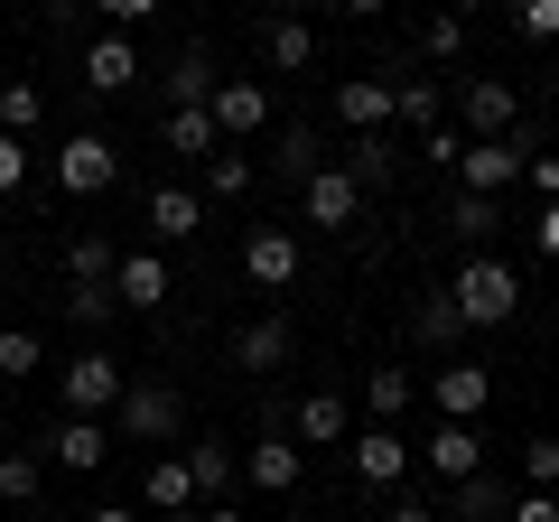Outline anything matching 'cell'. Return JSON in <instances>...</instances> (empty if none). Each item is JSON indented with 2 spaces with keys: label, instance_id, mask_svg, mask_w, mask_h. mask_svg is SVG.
I'll return each instance as SVG.
<instances>
[{
  "label": "cell",
  "instance_id": "6da1fadb",
  "mask_svg": "<svg viewBox=\"0 0 559 522\" xmlns=\"http://www.w3.org/2000/svg\"><path fill=\"white\" fill-rule=\"evenodd\" d=\"M448 308H457L466 327H513V308H522V271H513V261H495V252H466V261H457V281H448Z\"/></svg>",
  "mask_w": 559,
  "mask_h": 522
},
{
  "label": "cell",
  "instance_id": "7a4b0ae2",
  "mask_svg": "<svg viewBox=\"0 0 559 522\" xmlns=\"http://www.w3.org/2000/svg\"><path fill=\"white\" fill-rule=\"evenodd\" d=\"M121 382H131V364H121L112 345H84V355L57 364V402L75 411V420H103V411L121 402Z\"/></svg>",
  "mask_w": 559,
  "mask_h": 522
},
{
  "label": "cell",
  "instance_id": "3957f363",
  "mask_svg": "<svg viewBox=\"0 0 559 522\" xmlns=\"http://www.w3.org/2000/svg\"><path fill=\"white\" fill-rule=\"evenodd\" d=\"M112 420H121V439L159 448V439H178V429H187V402H178V382L131 373V382H121V402H112Z\"/></svg>",
  "mask_w": 559,
  "mask_h": 522
},
{
  "label": "cell",
  "instance_id": "277c9868",
  "mask_svg": "<svg viewBox=\"0 0 559 522\" xmlns=\"http://www.w3.org/2000/svg\"><path fill=\"white\" fill-rule=\"evenodd\" d=\"M448 103H457V131H466V141H513V131H522V94L503 75H466Z\"/></svg>",
  "mask_w": 559,
  "mask_h": 522
},
{
  "label": "cell",
  "instance_id": "5b68a950",
  "mask_svg": "<svg viewBox=\"0 0 559 522\" xmlns=\"http://www.w3.org/2000/svg\"><path fill=\"white\" fill-rule=\"evenodd\" d=\"M532 150H540V141H522V131H513V141H466V150H457V187H466V197H503V187L522 178Z\"/></svg>",
  "mask_w": 559,
  "mask_h": 522
},
{
  "label": "cell",
  "instance_id": "8992f818",
  "mask_svg": "<svg viewBox=\"0 0 559 522\" xmlns=\"http://www.w3.org/2000/svg\"><path fill=\"white\" fill-rule=\"evenodd\" d=\"M205 112H215V141H252V131H271V84H252V75H224L215 94H205Z\"/></svg>",
  "mask_w": 559,
  "mask_h": 522
},
{
  "label": "cell",
  "instance_id": "52a82bcc",
  "mask_svg": "<svg viewBox=\"0 0 559 522\" xmlns=\"http://www.w3.org/2000/svg\"><path fill=\"white\" fill-rule=\"evenodd\" d=\"M112 178H121V150L103 141V131H75V141H57V187H66V197H103Z\"/></svg>",
  "mask_w": 559,
  "mask_h": 522
},
{
  "label": "cell",
  "instance_id": "ba28073f",
  "mask_svg": "<svg viewBox=\"0 0 559 522\" xmlns=\"http://www.w3.org/2000/svg\"><path fill=\"white\" fill-rule=\"evenodd\" d=\"M299 476H308V458H299L289 429H261V439L242 448V485H252V495H299Z\"/></svg>",
  "mask_w": 559,
  "mask_h": 522
},
{
  "label": "cell",
  "instance_id": "9c48e42d",
  "mask_svg": "<svg viewBox=\"0 0 559 522\" xmlns=\"http://www.w3.org/2000/svg\"><path fill=\"white\" fill-rule=\"evenodd\" d=\"M429 402H439V420H485V402H495V373H485L476 355H448L439 373H429Z\"/></svg>",
  "mask_w": 559,
  "mask_h": 522
},
{
  "label": "cell",
  "instance_id": "30bf717a",
  "mask_svg": "<svg viewBox=\"0 0 559 522\" xmlns=\"http://www.w3.org/2000/svg\"><path fill=\"white\" fill-rule=\"evenodd\" d=\"M242 281L252 289H289L299 281V234H289V224H252V234H242Z\"/></svg>",
  "mask_w": 559,
  "mask_h": 522
},
{
  "label": "cell",
  "instance_id": "8fae6325",
  "mask_svg": "<svg viewBox=\"0 0 559 522\" xmlns=\"http://www.w3.org/2000/svg\"><path fill=\"white\" fill-rule=\"evenodd\" d=\"M355 205H364V187L345 178V168H308V178H299V215L318 224V234H345Z\"/></svg>",
  "mask_w": 559,
  "mask_h": 522
},
{
  "label": "cell",
  "instance_id": "7c38bea8",
  "mask_svg": "<svg viewBox=\"0 0 559 522\" xmlns=\"http://www.w3.org/2000/svg\"><path fill=\"white\" fill-rule=\"evenodd\" d=\"M345 458H355V476H364V485H401V476H411V458H419V448L401 439L392 420H373V429H355V439H345Z\"/></svg>",
  "mask_w": 559,
  "mask_h": 522
},
{
  "label": "cell",
  "instance_id": "4fadbf2b",
  "mask_svg": "<svg viewBox=\"0 0 559 522\" xmlns=\"http://www.w3.org/2000/svg\"><path fill=\"white\" fill-rule=\"evenodd\" d=\"M289 439H299V448H345V439H355V411H345V392H326V382H318V392H299V411H289Z\"/></svg>",
  "mask_w": 559,
  "mask_h": 522
},
{
  "label": "cell",
  "instance_id": "5bb4252c",
  "mask_svg": "<svg viewBox=\"0 0 559 522\" xmlns=\"http://www.w3.org/2000/svg\"><path fill=\"white\" fill-rule=\"evenodd\" d=\"M103 458H112V429L103 420H75V411H66V420L47 429V466H66V476H94Z\"/></svg>",
  "mask_w": 559,
  "mask_h": 522
},
{
  "label": "cell",
  "instance_id": "9a60e30c",
  "mask_svg": "<svg viewBox=\"0 0 559 522\" xmlns=\"http://www.w3.org/2000/svg\"><path fill=\"white\" fill-rule=\"evenodd\" d=\"M419 458L439 466L448 485H457V476H485V420H439V429H429V448H419Z\"/></svg>",
  "mask_w": 559,
  "mask_h": 522
},
{
  "label": "cell",
  "instance_id": "2e32d148",
  "mask_svg": "<svg viewBox=\"0 0 559 522\" xmlns=\"http://www.w3.org/2000/svg\"><path fill=\"white\" fill-rule=\"evenodd\" d=\"M392 94H401V84H382V75H345L336 84V121L355 131V141H364V131H392Z\"/></svg>",
  "mask_w": 559,
  "mask_h": 522
},
{
  "label": "cell",
  "instance_id": "e0dca14e",
  "mask_svg": "<svg viewBox=\"0 0 559 522\" xmlns=\"http://www.w3.org/2000/svg\"><path fill=\"white\" fill-rule=\"evenodd\" d=\"M84 84H94V94H131L140 84V47L121 38V28H103V38L84 47Z\"/></svg>",
  "mask_w": 559,
  "mask_h": 522
},
{
  "label": "cell",
  "instance_id": "ac0fdd59",
  "mask_svg": "<svg viewBox=\"0 0 559 522\" xmlns=\"http://www.w3.org/2000/svg\"><path fill=\"white\" fill-rule=\"evenodd\" d=\"M289 364V318H242L234 327V373H280Z\"/></svg>",
  "mask_w": 559,
  "mask_h": 522
},
{
  "label": "cell",
  "instance_id": "d6986e66",
  "mask_svg": "<svg viewBox=\"0 0 559 522\" xmlns=\"http://www.w3.org/2000/svg\"><path fill=\"white\" fill-rule=\"evenodd\" d=\"M112 299L121 308H168V261L159 252H121L112 261Z\"/></svg>",
  "mask_w": 559,
  "mask_h": 522
},
{
  "label": "cell",
  "instance_id": "ffe728a7",
  "mask_svg": "<svg viewBox=\"0 0 559 522\" xmlns=\"http://www.w3.org/2000/svg\"><path fill=\"white\" fill-rule=\"evenodd\" d=\"M178 458H187V476H197V503H224V495H234V439H187L178 448Z\"/></svg>",
  "mask_w": 559,
  "mask_h": 522
},
{
  "label": "cell",
  "instance_id": "44dd1931",
  "mask_svg": "<svg viewBox=\"0 0 559 522\" xmlns=\"http://www.w3.org/2000/svg\"><path fill=\"white\" fill-rule=\"evenodd\" d=\"M140 503H150V513H197V476H187V458H150Z\"/></svg>",
  "mask_w": 559,
  "mask_h": 522
},
{
  "label": "cell",
  "instance_id": "7402d4cb",
  "mask_svg": "<svg viewBox=\"0 0 559 522\" xmlns=\"http://www.w3.org/2000/svg\"><path fill=\"white\" fill-rule=\"evenodd\" d=\"M150 234H159V242L205 234V197H197V187H159V197H150Z\"/></svg>",
  "mask_w": 559,
  "mask_h": 522
},
{
  "label": "cell",
  "instance_id": "603a6c76",
  "mask_svg": "<svg viewBox=\"0 0 559 522\" xmlns=\"http://www.w3.org/2000/svg\"><path fill=\"white\" fill-rule=\"evenodd\" d=\"M419 402V373H401V364H373V373H364V411H373V420H392L401 429V411Z\"/></svg>",
  "mask_w": 559,
  "mask_h": 522
},
{
  "label": "cell",
  "instance_id": "cb8c5ba5",
  "mask_svg": "<svg viewBox=\"0 0 559 522\" xmlns=\"http://www.w3.org/2000/svg\"><path fill=\"white\" fill-rule=\"evenodd\" d=\"M261 57H271L280 75H308V66H318V28H308V20H271V38H261Z\"/></svg>",
  "mask_w": 559,
  "mask_h": 522
},
{
  "label": "cell",
  "instance_id": "d4e9b609",
  "mask_svg": "<svg viewBox=\"0 0 559 522\" xmlns=\"http://www.w3.org/2000/svg\"><path fill=\"white\" fill-rule=\"evenodd\" d=\"M168 150H178V159H205V150H215V112H205V103H168Z\"/></svg>",
  "mask_w": 559,
  "mask_h": 522
},
{
  "label": "cell",
  "instance_id": "484cf974",
  "mask_svg": "<svg viewBox=\"0 0 559 522\" xmlns=\"http://www.w3.org/2000/svg\"><path fill=\"white\" fill-rule=\"evenodd\" d=\"M252 178H261L252 150H205V187H197V197H224V205H234V197H252Z\"/></svg>",
  "mask_w": 559,
  "mask_h": 522
},
{
  "label": "cell",
  "instance_id": "4316f807",
  "mask_svg": "<svg viewBox=\"0 0 559 522\" xmlns=\"http://www.w3.org/2000/svg\"><path fill=\"white\" fill-rule=\"evenodd\" d=\"M47 495V458H28V448H0V503H38Z\"/></svg>",
  "mask_w": 559,
  "mask_h": 522
},
{
  "label": "cell",
  "instance_id": "83f0119b",
  "mask_svg": "<svg viewBox=\"0 0 559 522\" xmlns=\"http://www.w3.org/2000/svg\"><path fill=\"white\" fill-rule=\"evenodd\" d=\"M503 503H513V495H503L495 476H457V503H448L439 522H503Z\"/></svg>",
  "mask_w": 559,
  "mask_h": 522
},
{
  "label": "cell",
  "instance_id": "f1b7e54d",
  "mask_svg": "<svg viewBox=\"0 0 559 522\" xmlns=\"http://www.w3.org/2000/svg\"><path fill=\"white\" fill-rule=\"evenodd\" d=\"M112 242H103V234H84V242H66V281H75V289H112Z\"/></svg>",
  "mask_w": 559,
  "mask_h": 522
},
{
  "label": "cell",
  "instance_id": "f546056e",
  "mask_svg": "<svg viewBox=\"0 0 559 522\" xmlns=\"http://www.w3.org/2000/svg\"><path fill=\"white\" fill-rule=\"evenodd\" d=\"M38 121H47V94H38V84H0V131H10V141H28V131H38Z\"/></svg>",
  "mask_w": 559,
  "mask_h": 522
},
{
  "label": "cell",
  "instance_id": "4dcf8cb0",
  "mask_svg": "<svg viewBox=\"0 0 559 522\" xmlns=\"http://www.w3.org/2000/svg\"><path fill=\"white\" fill-rule=\"evenodd\" d=\"M215 57H205V47H187V57L178 66H168V103H205V94H215Z\"/></svg>",
  "mask_w": 559,
  "mask_h": 522
},
{
  "label": "cell",
  "instance_id": "1f68e13d",
  "mask_svg": "<svg viewBox=\"0 0 559 522\" xmlns=\"http://www.w3.org/2000/svg\"><path fill=\"white\" fill-rule=\"evenodd\" d=\"M392 168H401V150L382 141V131H364L355 159H345V178H355V187H392Z\"/></svg>",
  "mask_w": 559,
  "mask_h": 522
},
{
  "label": "cell",
  "instance_id": "d6a6232c",
  "mask_svg": "<svg viewBox=\"0 0 559 522\" xmlns=\"http://www.w3.org/2000/svg\"><path fill=\"white\" fill-rule=\"evenodd\" d=\"M392 112L411 121V131H439V121H448V84H401Z\"/></svg>",
  "mask_w": 559,
  "mask_h": 522
},
{
  "label": "cell",
  "instance_id": "836d02e7",
  "mask_svg": "<svg viewBox=\"0 0 559 522\" xmlns=\"http://www.w3.org/2000/svg\"><path fill=\"white\" fill-rule=\"evenodd\" d=\"M448 224H457V242H485V234H503V205H495V197H466V187H457V215H448Z\"/></svg>",
  "mask_w": 559,
  "mask_h": 522
},
{
  "label": "cell",
  "instance_id": "e575fe53",
  "mask_svg": "<svg viewBox=\"0 0 559 522\" xmlns=\"http://www.w3.org/2000/svg\"><path fill=\"white\" fill-rule=\"evenodd\" d=\"M522 485H550V495H559V439H550V429L522 439Z\"/></svg>",
  "mask_w": 559,
  "mask_h": 522
},
{
  "label": "cell",
  "instance_id": "d590c367",
  "mask_svg": "<svg viewBox=\"0 0 559 522\" xmlns=\"http://www.w3.org/2000/svg\"><path fill=\"white\" fill-rule=\"evenodd\" d=\"M112 308H121V299H112V289H75V299H66V318H75V327H84V336H94V345H103V327H112Z\"/></svg>",
  "mask_w": 559,
  "mask_h": 522
},
{
  "label": "cell",
  "instance_id": "8d00e7d4",
  "mask_svg": "<svg viewBox=\"0 0 559 522\" xmlns=\"http://www.w3.org/2000/svg\"><path fill=\"white\" fill-rule=\"evenodd\" d=\"M38 364H47V345L28 327H0V373H38Z\"/></svg>",
  "mask_w": 559,
  "mask_h": 522
},
{
  "label": "cell",
  "instance_id": "74e56055",
  "mask_svg": "<svg viewBox=\"0 0 559 522\" xmlns=\"http://www.w3.org/2000/svg\"><path fill=\"white\" fill-rule=\"evenodd\" d=\"M419 47H429V57H466V10H439V20L419 28Z\"/></svg>",
  "mask_w": 559,
  "mask_h": 522
},
{
  "label": "cell",
  "instance_id": "f35d334b",
  "mask_svg": "<svg viewBox=\"0 0 559 522\" xmlns=\"http://www.w3.org/2000/svg\"><path fill=\"white\" fill-rule=\"evenodd\" d=\"M513 28H522L532 47H550V38H559V0H513Z\"/></svg>",
  "mask_w": 559,
  "mask_h": 522
},
{
  "label": "cell",
  "instance_id": "ab89813d",
  "mask_svg": "<svg viewBox=\"0 0 559 522\" xmlns=\"http://www.w3.org/2000/svg\"><path fill=\"white\" fill-rule=\"evenodd\" d=\"M419 336H429V345H457V336H466V318L448 308V289H439L429 308H419Z\"/></svg>",
  "mask_w": 559,
  "mask_h": 522
},
{
  "label": "cell",
  "instance_id": "60d3db41",
  "mask_svg": "<svg viewBox=\"0 0 559 522\" xmlns=\"http://www.w3.org/2000/svg\"><path fill=\"white\" fill-rule=\"evenodd\" d=\"M503 522H559V495L550 485H522V495L503 503Z\"/></svg>",
  "mask_w": 559,
  "mask_h": 522
},
{
  "label": "cell",
  "instance_id": "b9f144b4",
  "mask_svg": "<svg viewBox=\"0 0 559 522\" xmlns=\"http://www.w3.org/2000/svg\"><path fill=\"white\" fill-rule=\"evenodd\" d=\"M280 168H289V178H308V168H326V159H318V131H280Z\"/></svg>",
  "mask_w": 559,
  "mask_h": 522
},
{
  "label": "cell",
  "instance_id": "7bdbcfd3",
  "mask_svg": "<svg viewBox=\"0 0 559 522\" xmlns=\"http://www.w3.org/2000/svg\"><path fill=\"white\" fill-rule=\"evenodd\" d=\"M457 150H466V131H457V121H439V131H419V159H429V168H457Z\"/></svg>",
  "mask_w": 559,
  "mask_h": 522
},
{
  "label": "cell",
  "instance_id": "ee69618b",
  "mask_svg": "<svg viewBox=\"0 0 559 522\" xmlns=\"http://www.w3.org/2000/svg\"><path fill=\"white\" fill-rule=\"evenodd\" d=\"M20 187H28V141L0 131V197H20Z\"/></svg>",
  "mask_w": 559,
  "mask_h": 522
},
{
  "label": "cell",
  "instance_id": "f6af8a7d",
  "mask_svg": "<svg viewBox=\"0 0 559 522\" xmlns=\"http://www.w3.org/2000/svg\"><path fill=\"white\" fill-rule=\"evenodd\" d=\"M94 10H103V20H112V28H140V20H159L168 0H94Z\"/></svg>",
  "mask_w": 559,
  "mask_h": 522
},
{
  "label": "cell",
  "instance_id": "bcb514c9",
  "mask_svg": "<svg viewBox=\"0 0 559 522\" xmlns=\"http://www.w3.org/2000/svg\"><path fill=\"white\" fill-rule=\"evenodd\" d=\"M522 178L540 187V205H559V159H540V150H532V159H522Z\"/></svg>",
  "mask_w": 559,
  "mask_h": 522
},
{
  "label": "cell",
  "instance_id": "7dc6e473",
  "mask_svg": "<svg viewBox=\"0 0 559 522\" xmlns=\"http://www.w3.org/2000/svg\"><path fill=\"white\" fill-rule=\"evenodd\" d=\"M532 242H540V261H559V205H540V224H532Z\"/></svg>",
  "mask_w": 559,
  "mask_h": 522
},
{
  "label": "cell",
  "instance_id": "c3c4849f",
  "mask_svg": "<svg viewBox=\"0 0 559 522\" xmlns=\"http://www.w3.org/2000/svg\"><path fill=\"white\" fill-rule=\"evenodd\" d=\"M345 20H382V10H392V0H336Z\"/></svg>",
  "mask_w": 559,
  "mask_h": 522
},
{
  "label": "cell",
  "instance_id": "681fc988",
  "mask_svg": "<svg viewBox=\"0 0 559 522\" xmlns=\"http://www.w3.org/2000/svg\"><path fill=\"white\" fill-rule=\"evenodd\" d=\"M392 522H439V513H429V503H392Z\"/></svg>",
  "mask_w": 559,
  "mask_h": 522
},
{
  "label": "cell",
  "instance_id": "f907efd6",
  "mask_svg": "<svg viewBox=\"0 0 559 522\" xmlns=\"http://www.w3.org/2000/svg\"><path fill=\"white\" fill-rule=\"evenodd\" d=\"M197 522H242V513H234V503H197Z\"/></svg>",
  "mask_w": 559,
  "mask_h": 522
},
{
  "label": "cell",
  "instance_id": "816d5d0a",
  "mask_svg": "<svg viewBox=\"0 0 559 522\" xmlns=\"http://www.w3.org/2000/svg\"><path fill=\"white\" fill-rule=\"evenodd\" d=\"M94 522H140V513H121V503H103V513H94Z\"/></svg>",
  "mask_w": 559,
  "mask_h": 522
},
{
  "label": "cell",
  "instance_id": "f5cc1de1",
  "mask_svg": "<svg viewBox=\"0 0 559 522\" xmlns=\"http://www.w3.org/2000/svg\"><path fill=\"white\" fill-rule=\"evenodd\" d=\"M0 448H10V402H0Z\"/></svg>",
  "mask_w": 559,
  "mask_h": 522
},
{
  "label": "cell",
  "instance_id": "db71d44e",
  "mask_svg": "<svg viewBox=\"0 0 559 522\" xmlns=\"http://www.w3.org/2000/svg\"><path fill=\"white\" fill-rule=\"evenodd\" d=\"M476 10H495V0H466V20H476Z\"/></svg>",
  "mask_w": 559,
  "mask_h": 522
},
{
  "label": "cell",
  "instance_id": "11a10c76",
  "mask_svg": "<svg viewBox=\"0 0 559 522\" xmlns=\"http://www.w3.org/2000/svg\"><path fill=\"white\" fill-rule=\"evenodd\" d=\"M159 522H197V513H159Z\"/></svg>",
  "mask_w": 559,
  "mask_h": 522
}]
</instances>
